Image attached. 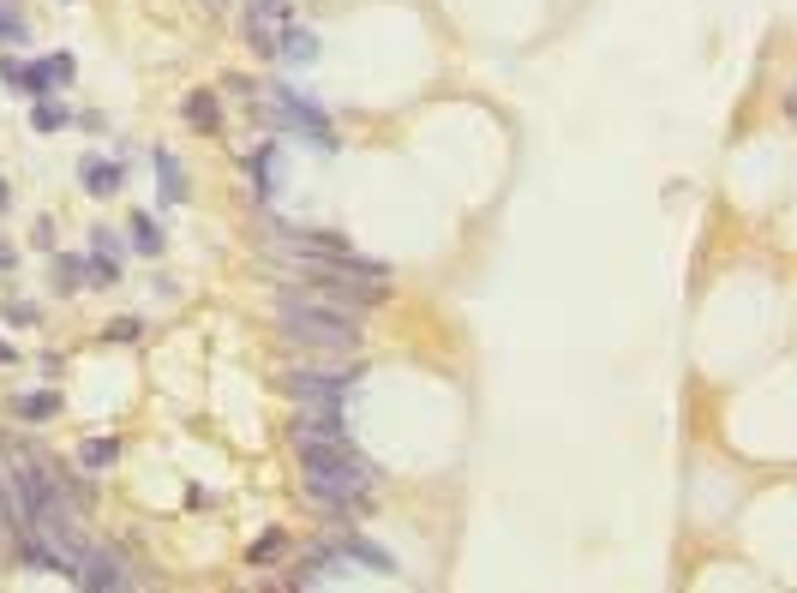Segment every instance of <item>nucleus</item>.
<instances>
[{
	"instance_id": "3",
	"label": "nucleus",
	"mask_w": 797,
	"mask_h": 593,
	"mask_svg": "<svg viewBox=\"0 0 797 593\" xmlns=\"http://www.w3.org/2000/svg\"><path fill=\"white\" fill-rule=\"evenodd\" d=\"M264 114L282 126V132H300L312 150H336V138H330V120L300 96V90H288V84H276L270 96H264Z\"/></svg>"
},
{
	"instance_id": "25",
	"label": "nucleus",
	"mask_w": 797,
	"mask_h": 593,
	"mask_svg": "<svg viewBox=\"0 0 797 593\" xmlns=\"http://www.w3.org/2000/svg\"><path fill=\"white\" fill-rule=\"evenodd\" d=\"M204 6H222V0H204Z\"/></svg>"
},
{
	"instance_id": "17",
	"label": "nucleus",
	"mask_w": 797,
	"mask_h": 593,
	"mask_svg": "<svg viewBox=\"0 0 797 593\" xmlns=\"http://www.w3.org/2000/svg\"><path fill=\"white\" fill-rule=\"evenodd\" d=\"M54 276H60V288H66V294H72V288H84V282H78V276H84V258H60V264H54Z\"/></svg>"
},
{
	"instance_id": "18",
	"label": "nucleus",
	"mask_w": 797,
	"mask_h": 593,
	"mask_svg": "<svg viewBox=\"0 0 797 593\" xmlns=\"http://www.w3.org/2000/svg\"><path fill=\"white\" fill-rule=\"evenodd\" d=\"M138 330H144L138 318H114V324H108V336H114V342H138Z\"/></svg>"
},
{
	"instance_id": "15",
	"label": "nucleus",
	"mask_w": 797,
	"mask_h": 593,
	"mask_svg": "<svg viewBox=\"0 0 797 593\" xmlns=\"http://www.w3.org/2000/svg\"><path fill=\"white\" fill-rule=\"evenodd\" d=\"M84 276H90V288H114V282H120V264H114L108 252H96V258L84 264Z\"/></svg>"
},
{
	"instance_id": "8",
	"label": "nucleus",
	"mask_w": 797,
	"mask_h": 593,
	"mask_svg": "<svg viewBox=\"0 0 797 593\" xmlns=\"http://www.w3.org/2000/svg\"><path fill=\"white\" fill-rule=\"evenodd\" d=\"M156 180H162V204H180L192 186H186V168L174 162V150H156Z\"/></svg>"
},
{
	"instance_id": "10",
	"label": "nucleus",
	"mask_w": 797,
	"mask_h": 593,
	"mask_svg": "<svg viewBox=\"0 0 797 593\" xmlns=\"http://www.w3.org/2000/svg\"><path fill=\"white\" fill-rule=\"evenodd\" d=\"M12 408H18V420H54L60 414V396L54 390H24Z\"/></svg>"
},
{
	"instance_id": "24",
	"label": "nucleus",
	"mask_w": 797,
	"mask_h": 593,
	"mask_svg": "<svg viewBox=\"0 0 797 593\" xmlns=\"http://www.w3.org/2000/svg\"><path fill=\"white\" fill-rule=\"evenodd\" d=\"M0 210H6V186H0Z\"/></svg>"
},
{
	"instance_id": "12",
	"label": "nucleus",
	"mask_w": 797,
	"mask_h": 593,
	"mask_svg": "<svg viewBox=\"0 0 797 593\" xmlns=\"http://www.w3.org/2000/svg\"><path fill=\"white\" fill-rule=\"evenodd\" d=\"M246 42H252V54H276V30H270V12H252V18H246Z\"/></svg>"
},
{
	"instance_id": "20",
	"label": "nucleus",
	"mask_w": 797,
	"mask_h": 593,
	"mask_svg": "<svg viewBox=\"0 0 797 593\" xmlns=\"http://www.w3.org/2000/svg\"><path fill=\"white\" fill-rule=\"evenodd\" d=\"M192 120H198V126H216V102H210V96H192Z\"/></svg>"
},
{
	"instance_id": "16",
	"label": "nucleus",
	"mask_w": 797,
	"mask_h": 593,
	"mask_svg": "<svg viewBox=\"0 0 797 593\" xmlns=\"http://www.w3.org/2000/svg\"><path fill=\"white\" fill-rule=\"evenodd\" d=\"M36 126H42V132H60V126H66V108H60V102H36Z\"/></svg>"
},
{
	"instance_id": "14",
	"label": "nucleus",
	"mask_w": 797,
	"mask_h": 593,
	"mask_svg": "<svg viewBox=\"0 0 797 593\" xmlns=\"http://www.w3.org/2000/svg\"><path fill=\"white\" fill-rule=\"evenodd\" d=\"M114 456H120V444H114V438H90V444L78 450V462H84V468H114Z\"/></svg>"
},
{
	"instance_id": "21",
	"label": "nucleus",
	"mask_w": 797,
	"mask_h": 593,
	"mask_svg": "<svg viewBox=\"0 0 797 593\" xmlns=\"http://www.w3.org/2000/svg\"><path fill=\"white\" fill-rule=\"evenodd\" d=\"M90 246H96V252H108V258L120 252V240H114V228H96V240H90Z\"/></svg>"
},
{
	"instance_id": "4",
	"label": "nucleus",
	"mask_w": 797,
	"mask_h": 593,
	"mask_svg": "<svg viewBox=\"0 0 797 593\" xmlns=\"http://www.w3.org/2000/svg\"><path fill=\"white\" fill-rule=\"evenodd\" d=\"M72 582L90 593H114V588H132V570L120 552L108 546H78V564H72Z\"/></svg>"
},
{
	"instance_id": "7",
	"label": "nucleus",
	"mask_w": 797,
	"mask_h": 593,
	"mask_svg": "<svg viewBox=\"0 0 797 593\" xmlns=\"http://www.w3.org/2000/svg\"><path fill=\"white\" fill-rule=\"evenodd\" d=\"M78 180H84V192H90V198H114V192H120V162L90 156V162L78 168Z\"/></svg>"
},
{
	"instance_id": "23",
	"label": "nucleus",
	"mask_w": 797,
	"mask_h": 593,
	"mask_svg": "<svg viewBox=\"0 0 797 593\" xmlns=\"http://www.w3.org/2000/svg\"><path fill=\"white\" fill-rule=\"evenodd\" d=\"M6 360H12V348H6V342H0V366H6Z\"/></svg>"
},
{
	"instance_id": "13",
	"label": "nucleus",
	"mask_w": 797,
	"mask_h": 593,
	"mask_svg": "<svg viewBox=\"0 0 797 593\" xmlns=\"http://www.w3.org/2000/svg\"><path fill=\"white\" fill-rule=\"evenodd\" d=\"M132 246H138L144 258H156V252H162V228H156L150 216H132Z\"/></svg>"
},
{
	"instance_id": "2",
	"label": "nucleus",
	"mask_w": 797,
	"mask_h": 593,
	"mask_svg": "<svg viewBox=\"0 0 797 593\" xmlns=\"http://www.w3.org/2000/svg\"><path fill=\"white\" fill-rule=\"evenodd\" d=\"M300 456H306V498L324 510H348L378 486V468L360 462L348 450V438L342 444H300Z\"/></svg>"
},
{
	"instance_id": "5",
	"label": "nucleus",
	"mask_w": 797,
	"mask_h": 593,
	"mask_svg": "<svg viewBox=\"0 0 797 593\" xmlns=\"http://www.w3.org/2000/svg\"><path fill=\"white\" fill-rule=\"evenodd\" d=\"M354 390V372H288L294 402H342Z\"/></svg>"
},
{
	"instance_id": "1",
	"label": "nucleus",
	"mask_w": 797,
	"mask_h": 593,
	"mask_svg": "<svg viewBox=\"0 0 797 593\" xmlns=\"http://www.w3.org/2000/svg\"><path fill=\"white\" fill-rule=\"evenodd\" d=\"M354 318H360V312H342V306H330V300H318V294H306V288L276 300V330H282L288 342H300V348H318V354H354V348H360Z\"/></svg>"
},
{
	"instance_id": "19",
	"label": "nucleus",
	"mask_w": 797,
	"mask_h": 593,
	"mask_svg": "<svg viewBox=\"0 0 797 593\" xmlns=\"http://www.w3.org/2000/svg\"><path fill=\"white\" fill-rule=\"evenodd\" d=\"M0 42H24V24H18V12H6V6H0Z\"/></svg>"
},
{
	"instance_id": "6",
	"label": "nucleus",
	"mask_w": 797,
	"mask_h": 593,
	"mask_svg": "<svg viewBox=\"0 0 797 593\" xmlns=\"http://www.w3.org/2000/svg\"><path fill=\"white\" fill-rule=\"evenodd\" d=\"M48 84H72V60H66V54L24 66V90H30V96H48Z\"/></svg>"
},
{
	"instance_id": "22",
	"label": "nucleus",
	"mask_w": 797,
	"mask_h": 593,
	"mask_svg": "<svg viewBox=\"0 0 797 593\" xmlns=\"http://www.w3.org/2000/svg\"><path fill=\"white\" fill-rule=\"evenodd\" d=\"M6 264H12V246H6V240H0V270H6Z\"/></svg>"
},
{
	"instance_id": "11",
	"label": "nucleus",
	"mask_w": 797,
	"mask_h": 593,
	"mask_svg": "<svg viewBox=\"0 0 797 593\" xmlns=\"http://www.w3.org/2000/svg\"><path fill=\"white\" fill-rule=\"evenodd\" d=\"M342 552H348L354 564H366V570H378V576H396V558H390L384 546H372V540H348Z\"/></svg>"
},
{
	"instance_id": "9",
	"label": "nucleus",
	"mask_w": 797,
	"mask_h": 593,
	"mask_svg": "<svg viewBox=\"0 0 797 593\" xmlns=\"http://www.w3.org/2000/svg\"><path fill=\"white\" fill-rule=\"evenodd\" d=\"M276 54H282V60H288V66H312V60H318V36H312V30H300V24H294V30H288V36H282V42H276Z\"/></svg>"
}]
</instances>
